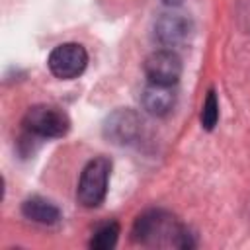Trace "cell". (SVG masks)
<instances>
[{
    "label": "cell",
    "instance_id": "5",
    "mask_svg": "<svg viewBox=\"0 0 250 250\" xmlns=\"http://www.w3.org/2000/svg\"><path fill=\"white\" fill-rule=\"evenodd\" d=\"M145 76L152 84L176 86L182 76V59L172 49H158L145 59Z\"/></svg>",
    "mask_w": 250,
    "mask_h": 250
},
{
    "label": "cell",
    "instance_id": "11",
    "mask_svg": "<svg viewBox=\"0 0 250 250\" xmlns=\"http://www.w3.org/2000/svg\"><path fill=\"white\" fill-rule=\"evenodd\" d=\"M217 121H219V100L215 90H209L201 107V127L205 131H211L217 125Z\"/></svg>",
    "mask_w": 250,
    "mask_h": 250
},
{
    "label": "cell",
    "instance_id": "6",
    "mask_svg": "<svg viewBox=\"0 0 250 250\" xmlns=\"http://www.w3.org/2000/svg\"><path fill=\"white\" fill-rule=\"evenodd\" d=\"M143 119L133 109H117L113 111L105 123H104V135L113 143L121 146H129L139 143L143 137Z\"/></svg>",
    "mask_w": 250,
    "mask_h": 250
},
{
    "label": "cell",
    "instance_id": "7",
    "mask_svg": "<svg viewBox=\"0 0 250 250\" xmlns=\"http://www.w3.org/2000/svg\"><path fill=\"white\" fill-rule=\"evenodd\" d=\"M189 33H191L189 18L174 12L160 14L152 25V37L162 49H172L182 45L184 41H188Z\"/></svg>",
    "mask_w": 250,
    "mask_h": 250
},
{
    "label": "cell",
    "instance_id": "12",
    "mask_svg": "<svg viewBox=\"0 0 250 250\" xmlns=\"http://www.w3.org/2000/svg\"><path fill=\"white\" fill-rule=\"evenodd\" d=\"M164 4H168V6H180L184 0H162Z\"/></svg>",
    "mask_w": 250,
    "mask_h": 250
},
{
    "label": "cell",
    "instance_id": "1",
    "mask_svg": "<svg viewBox=\"0 0 250 250\" xmlns=\"http://www.w3.org/2000/svg\"><path fill=\"white\" fill-rule=\"evenodd\" d=\"M133 240L148 248H193L195 234L170 211L146 209L133 223Z\"/></svg>",
    "mask_w": 250,
    "mask_h": 250
},
{
    "label": "cell",
    "instance_id": "10",
    "mask_svg": "<svg viewBox=\"0 0 250 250\" xmlns=\"http://www.w3.org/2000/svg\"><path fill=\"white\" fill-rule=\"evenodd\" d=\"M117 238H119V223L115 221H109V223H104L100 225L92 238H90V248L94 250H109L117 244Z\"/></svg>",
    "mask_w": 250,
    "mask_h": 250
},
{
    "label": "cell",
    "instance_id": "4",
    "mask_svg": "<svg viewBox=\"0 0 250 250\" xmlns=\"http://www.w3.org/2000/svg\"><path fill=\"white\" fill-rule=\"evenodd\" d=\"M88 64V53L80 43H61L57 45L49 59L47 66L53 76L61 80H72L78 78Z\"/></svg>",
    "mask_w": 250,
    "mask_h": 250
},
{
    "label": "cell",
    "instance_id": "2",
    "mask_svg": "<svg viewBox=\"0 0 250 250\" xmlns=\"http://www.w3.org/2000/svg\"><path fill=\"white\" fill-rule=\"evenodd\" d=\"M23 131L29 137L37 139H59L64 137L70 129V117L64 109L51 104H37L31 105L23 119H21Z\"/></svg>",
    "mask_w": 250,
    "mask_h": 250
},
{
    "label": "cell",
    "instance_id": "9",
    "mask_svg": "<svg viewBox=\"0 0 250 250\" xmlns=\"http://www.w3.org/2000/svg\"><path fill=\"white\" fill-rule=\"evenodd\" d=\"M21 215L27 219V221H31V223H37V225H43V227H53V225H57L59 221H61V209L53 203V201H49V199H45V197H41V195H33V197H27L23 203H21Z\"/></svg>",
    "mask_w": 250,
    "mask_h": 250
},
{
    "label": "cell",
    "instance_id": "8",
    "mask_svg": "<svg viewBox=\"0 0 250 250\" xmlns=\"http://www.w3.org/2000/svg\"><path fill=\"white\" fill-rule=\"evenodd\" d=\"M141 105L146 113L154 117H164L176 105V92L174 86H160L148 82L141 94Z\"/></svg>",
    "mask_w": 250,
    "mask_h": 250
},
{
    "label": "cell",
    "instance_id": "3",
    "mask_svg": "<svg viewBox=\"0 0 250 250\" xmlns=\"http://www.w3.org/2000/svg\"><path fill=\"white\" fill-rule=\"evenodd\" d=\"M109 172H111V162L105 156H96L86 162V166L80 172L78 188H76V199L82 207L94 209L104 203L107 195Z\"/></svg>",
    "mask_w": 250,
    "mask_h": 250
}]
</instances>
